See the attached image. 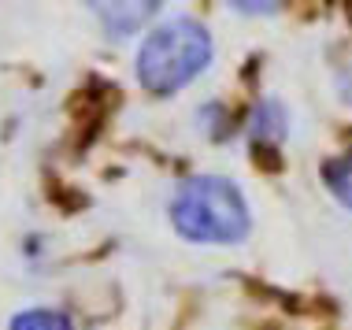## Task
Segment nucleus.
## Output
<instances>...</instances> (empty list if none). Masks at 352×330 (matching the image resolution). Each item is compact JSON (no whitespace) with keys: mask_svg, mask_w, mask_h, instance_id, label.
<instances>
[{"mask_svg":"<svg viewBox=\"0 0 352 330\" xmlns=\"http://www.w3.org/2000/svg\"><path fill=\"white\" fill-rule=\"evenodd\" d=\"M170 219L182 238L208 245H234L252 226L241 190L219 175L186 178L170 201Z\"/></svg>","mask_w":352,"mask_h":330,"instance_id":"f257e3e1","label":"nucleus"},{"mask_svg":"<svg viewBox=\"0 0 352 330\" xmlns=\"http://www.w3.org/2000/svg\"><path fill=\"white\" fill-rule=\"evenodd\" d=\"M212 60V37L193 19H170L156 26L138 52V78L152 93H175Z\"/></svg>","mask_w":352,"mask_h":330,"instance_id":"f03ea898","label":"nucleus"},{"mask_svg":"<svg viewBox=\"0 0 352 330\" xmlns=\"http://www.w3.org/2000/svg\"><path fill=\"white\" fill-rule=\"evenodd\" d=\"M97 12L104 15V26L111 34H134L145 15H156L160 4H97Z\"/></svg>","mask_w":352,"mask_h":330,"instance_id":"7ed1b4c3","label":"nucleus"},{"mask_svg":"<svg viewBox=\"0 0 352 330\" xmlns=\"http://www.w3.org/2000/svg\"><path fill=\"white\" fill-rule=\"evenodd\" d=\"M285 111L274 104V100H263L260 108L252 111V145H278L285 138Z\"/></svg>","mask_w":352,"mask_h":330,"instance_id":"20e7f679","label":"nucleus"},{"mask_svg":"<svg viewBox=\"0 0 352 330\" xmlns=\"http://www.w3.org/2000/svg\"><path fill=\"white\" fill-rule=\"evenodd\" d=\"M12 330H71V319L49 308H30V312H19L12 319Z\"/></svg>","mask_w":352,"mask_h":330,"instance_id":"39448f33","label":"nucleus"},{"mask_svg":"<svg viewBox=\"0 0 352 330\" xmlns=\"http://www.w3.org/2000/svg\"><path fill=\"white\" fill-rule=\"evenodd\" d=\"M327 182H330V190L338 193V201L352 208V153H345L341 160H334V164L327 167Z\"/></svg>","mask_w":352,"mask_h":330,"instance_id":"423d86ee","label":"nucleus"},{"mask_svg":"<svg viewBox=\"0 0 352 330\" xmlns=\"http://www.w3.org/2000/svg\"><path fill=\"white\" fill-rule=\"evenodd\" d=\"M241 12H274V4H237Z\"/></svg>","mask_w":352,"mask_h":330,"instance_id":"0eeeda50","label":"nucleus"}]
</instances>
